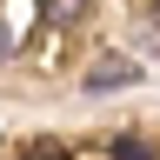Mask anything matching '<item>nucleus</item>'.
I'll return each instance as SVG.
<instances>
[{
  "label": "nucleus",
  "instance_id": "obj_1",
  "mask_svg": "<svg viewBox=\"0 0 160 160\" xmlns=\"http://www.w3.org/2000/svg\"><path fill=\"white\" fill-rule=\"evenodd\" d=\"M40 13H47V27H80L87 20V0H40Z\"/></svg>",
  "mask_w": 160,
  "mask_h": 160
},
{
  "label": "nucleus",
  "instance_id": "obj_2",
  "mask_svg": "<svg viewBox=\"0 0 160 160\" xmlns=\"http://www.w3.org/2000/svg\"><path fill=\"white\" fill-rule=\"evenodd\" d=\"M120 80H133V67H127V60H100V67L87 73V87H93V93H107V87H120Z\"/></svg>",
  "mask_w": 160,
  "mask_h": 160
},
{
  "label": "nucleus",
  "instance_id": "obj_3",
  "mask_svg": "<svg viewBox=\"0 0 160 160\" xmlns=\"http://www.w3.org/2000/svg\"><path fill=\"white\" fill-rule=\"evenodd\" d=\"M113 153L120 160H153V147H140V140H113Z\"/></svg>",
  "mask_w": 160,
  "mask_h": 160
},
{
  "label": "nucleus",
  "instance_id": "obj_4",
  "mask_svg": "<svg viewBox=\"0 0 160 160\" xmlns=\"http://www.w3.org/2000/svg\"><path fill=\"white\" fill-rule=\"evenodd\" d=\"M153 13H160V0H153Z\"/></svg>",
  "mask_w": 160,
  "mask_h": 160
}]
</instances>
